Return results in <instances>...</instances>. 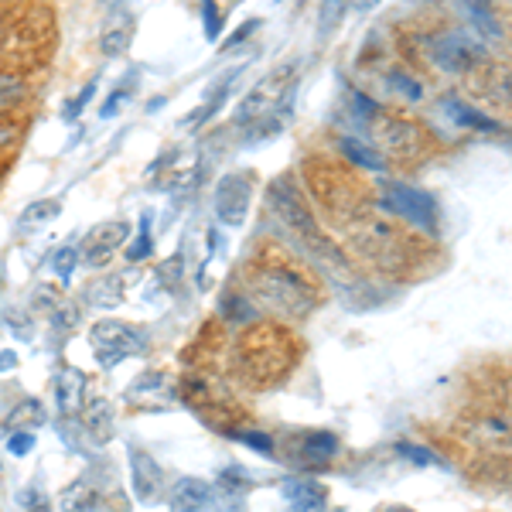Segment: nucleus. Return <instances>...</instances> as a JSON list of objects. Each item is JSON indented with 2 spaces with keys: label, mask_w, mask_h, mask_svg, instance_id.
Instances as JSON below:
<instances>
[{
  "label": "nucleus",
  "mask_w": 512,
  "mask_h": 512,
  "mask_svg": "<svg viewBox=\"0 0 512 512\" xmlns=\"http://www.w3.org/2000/svg\"><path fill=\"white\" fill-rule=\"evenodd\" d=\"M0 28H4V14H0Z\"/></svg>",
  "instance_id": "49530a36"
},
{
  "label": "nucleus",
  "mask_w": 512,
  "mask_h": 512,
  "mask_svg": "<svg viewBox=\"0 0 512 512\" xmlns=\"http://www.w3.org/2000/svg\"><path fill=\"white\" fill-rule=\"evenodd\" d=\"M127 454H130V482H134V495L140 502H154L164 489L161 465L140 448H130Z\"/></svg>",
  "instance_id": "4468645a"
},
{
  "label": "nucleus",
  "mask_w": 512,
  "mask_h": 512,
  "mask_svg": "<svg viewBox=\"0 0 512 512\" xmlns=\"http://www.w3.org/2000/svg\"><path fill=\"white\" fill-rule=\"evenodd\" d=\"M222 11H219V4L216 0H202V24H205V38L209 41H216L219 38V31H222Z\"/></svg>",
  "instance_id": "e433bc0d"
},
{
  "label": "nucleus",
  "mask_w": 512,
  "mask_h": 512,
  "mask_svg": "<svg viewBox=\"0 0 512 512\" xmlns=\"http://www.w3.org/2000/svg\"><path fill=\"white\" fill-rule=\"evenodd\" d=\"M376 209L383 212V216L403 219L407 226H414L417 233H424L427 239H437V229H441V212H437L434 198L414 185H403V181H383V185H379Z\"/></svg>",
  "instance_id": "0eeeda50"
},
{
  "label": "nucleus",
  "mask_w": 512,
  "mask_h": 512,
  "mask_svg": "<svg viewBox=\"0 0 512 512\" xmlns=\"http://www.w3.org/2000/svg\"><path fill=\"white\" fill-rule=\"evenodd\" d=\"M219 502L216 489L202 478H178L168 492V506L181 509V512H192V509H212Z\"/></svg>",
  "instance_id": "2eb2a0df"
},
{
  "label": "nucleus",
  "mask_w": 512,
  "mask_h": 512,
  "mask_svg": "<svg viewBox=\"0 0 512 512\" xmlns=\"http://www.w3.org/2000/svg\"><path fill=\"white\" fill-rule=\"evenodd\" d=\"M127 96H130V82H123L120 89H113V93H110V103L99 106V117L110 120L113 113H120V110H123V103H127Z\"/></svg>",
  "instance_id": "79ce46f5"
},
{
  "label": "nucleus",
  "mask_w": 512,
  "mask_h": 512,
  "mask_svg": "<svg viewBox=\"0 0 512 512\" xmlns=\"http://www.w3.org/2000/svg\"><path fill=\"white\" fill-rule=\"evenodd\" d=\"M62 212V202L59 198H45V202H35V205H28V209L21 212V222L18 226L21 229H31V226H45V222H52L55 216Z\"/></svg>",
  "instance_id": "c756f323"
},
{
  "label": "nucleus",
  "mask_w": 512,
  "mask_h": 512,
  "mask_svg": "<svg viewBox=\"0 0 512 512\" xmlns=\"http://www.w3.org/2000/svg\"><path fill=\"white\" fill-rule=\"evenodd\" d=\"M427 59H431L434 69L448 72V76H465V72H475L485 62V48L465 31H444V35H434L427 41Z\"/></svg>",
  "instance_id": "9d476101"
},
{
  "label": "nucleus",
  "mask_w": 512,
  "mask_h": 512,
  "mask_svg": "<svg viewBox=\"0 0 512 512\" xmlns=\"http://www.w3.org/2000/svg\"><path fill=\"white\" fill-rule=\"evenodd\" d=\"M18 366V355L14 352H0V373H7V369Z\"/></svg>",
  "instance_id": "a18cd8bd"
},
{
  "label": "nucleus",
  "mask_w": 512,
  "mask_h": 512,
  "mask_svg": "<svg viewBox=\"0 0 512 512\" xmlns=\"http://www.w3.org/2000/svg\"><path fill=\"white\" fill-rule=\"evenodd\" d=\"M181 400L195 410V417H202L212 431L229 434L243 420V407L236 403V396L229 393V386L219 376L209 373H188L181 383Z\"/></svg>",
  "instance_id": "39448f33"
},
{
  "label": "nucleus",
  "mask_w": 512,
  "mask_h": 512,
  "mask_svg": "<svg viewBox=\"0 0 512 512\" xmlns=\"http://www.w3.org/2000/svg\"><path fill=\"white\" fill-rule=\"evenodd\" d=\"M130 239V226L123 219H110V222H99V226L89 229V236L82 239V250H79V263L89 270H103L110 267V260L117 256Z\"/></svg>",
  "instance_id": "9b49d317"
},
{
  "label": "nucleus",
  "mask_w": 512,
  "mask_h": 512,
  "mask_svg": "<svg viewBox=\"0 0 512 512\" xmlns=\"http://www.w3.org/2000/svg\"><path fill=\"white\" fill-rule=\"evenodd\" d=\"M28 451H35V434L24 431V427H18V431L7 434V454H14V458H24Z\"/></svg>",
  "instance_id": "4c0bfd02"
},
{
  "label": "nucleus",
  "mask_w": 512,
  "mask_h": 512,
  "mask_svg": "<svg viewBox=\"0 0 512 512\" xmlns=\"http://www.w3.org/2000/svg\"><path fill=\"white\" fill-rule=\"evenodd\" d=\"M21 144V127L18 120H0V154L14 151Z\"/></svg>",
  "instance_id": "ea45409f"
},
{
  "label": "nucleus",
  "mask_w": 512,
  "mask_h": 512,
  "mask_svg": "<svg viewBox=\"0 0 512 512\" xmlns=\"http://www.w3.org/2000/svg\"><path fill=\"white\" fill-rule=\"evenodd\" d=\"M308 188L315 195V202L338 226L345 219H352L355 212L366 209V185L355 181L352 171L335 168V164H315V171L308 175Z\"/></svg>",
  "instance_id": "423d86ee"
},
{
  "label": "nucleus",
  "mask_w": 512,
  "mask_h": 512,
  "mask_svg": "<svg viewBox=\"0 0 512 512\" xmlns=\"http://www.w3.org/2000/svg\"><path fill=\"white\" fill-rule=\"evenodd\" d=\"M441 113L448 117L454 127H465V130H475V134H495L499 127V120L485 117L482 110H475L468 99H458V96H444L441 99Z\"/></svg>",
  "instance_id": "f3484780"
},
{
  "label": "nucleus",
  "mask_w": 512,
  "mask_h": 512,
  "mask_svg": "<svg viewBox=\"0 0 512 512\" xmlns=\"http://www.w3.org/2000/svg\"><path fill=\"white\" fill-rule=\"evenodd\" d=\"M154 250V239H151V212H144L140 216V229H137V243L127 250V260L130 263H137V260H147Z\"/></svg>",
  "instance_id": "7c9ffc66"
},
{
  "label": "nucleus",
  "mask_w": 512,
  "mask_h": 512,
  "mask_svg": "<svg viewBox=\"0 0 512 512\" xmlns=\"http://www.w3.org/2000/svg\"><path fill=\"white\" fill-rule=\"evenodd\" d=\"M239 72H243V69H229V76H222L219 82H212L209 93H205V106H202V110H192V113H188V117L181 120V127H195V123H198V127H205V123H209L212 117H216L219 106H222V99L229 96V89H233V82L239 79Z\"/></svg>",
  "instance_id": "412c9836"
},
{
  "label": "nucleus",
  "mask_w": 512,
  "mask_h": 512,
  "mask_svg": "<svg viewBox=\"0 0 512 512\" xmlns=\"http://www.w3.org/2000/svg\"><path fill=\"white\" fill-rule=\"evenodd\" d=\"M137 31V18L130 11H113V18L103 24V38H99V45H103V55H110V59H117L130 48V38H134Z\"/></svg>",
  "instance_id": "aec40b11"
},
{
  "label": "nucleus",
  "mask_w": 512,
  "mask_h": 512,
  "mask_svg": "<svg viewBox=\"0 0 512 512\" xmlns=\"http://www.w3.org/2000/svg\"><path fill=\"white\" fill-rule=\"evenodd\" d=\"M250 198H253V181L246 171H233L219 181L216 188V216L222 226L236 229L243 226L246 216H250Z\"/></svg>",
  "instance_id": "f8f14e48"
},
{
  "label": "nucleus",
  "mask_w": 512,
  "mask_h": 512,
  "mask_svg": "<svg viewBox=\"0 0 512 512\" xmlns=\"http://www.w3.org/2000/svg\"><path fill=\"white\" fill-rule=\"evenodd\" d=\"M246 297L277 321H304L321 304V287L301 260L277 246H263L243 263Z\"/></svg>",
  "instance_id": "f257e3e1"
},
{
  "label": "nucleus",
  "mask_w": 512,
  "mask_h": 512,
  "mask_svg": "<svg viewBox=\"0 0 512 512\" xmlns=\"http://www.w3.org/2000/svg\"><path fill=\"white\" fill-rule=\"evenodd\" d=\"M352 96V110H355V117H359L362 123H369L376 117V113H383V106L376 103L373 96H366V93H349Z\"/></svg>",
  "instance_id": "58836bf2"
},
{
  "label": "nucleus",
  "mask_w": 512,
  "mask_h": 512,
  "mask_svg": "<svg viewBox=\"0 0 512 512\" xmlns=\"http://www.w3.org/2000/svg\"><path fill=\"white\" fill-rule=\"evenodd\" d=\"M335 147H338V154H342L345 161L355 164V168H362V171L383 175V171L390 168V158H386L376 144H366V140H359V137H338Z\"/></svg>",
  "instance_id": "a211bd4d"
},
{
  "label": "nucleus",
  "mask_w": 512,
  "mask_h": 512,
  "mask_svg": "<svg viewBox=\"0 0 512 512\" xmlns=\"http://www.w3.org/2000/svg\"><path fill=\"white\" fill-rule=\"evenodd\" d=\"M99 4H110V0H99Z\"/></svg>",
  "instance_id": "de8ad7c7"
},
{
  "label": "nucleus",
  "mask_w": 512,
  "mask_h": 512,
  "mask_svg": "<svg viewBox=\"0 0 512 512\" xmlns=\"http://www.w3.org/2000/svg\"><path fill=\"white\" fill-rule=\"evenodd\" d=\"M82 414H86V424L89 431H93L99 441H106L110 437V427H113V410H110V400H103V396H89L82 400Z\"/></svg>",
  "instance_id": "393cba45"
},
{
  "label": "nucleus",
  "mask_w": 512,
  "mask_h": 512,
  "mask_svg": "<svg viewBox=\"0 0 512 512\" xmlns=\"http://www.w3.org/2000/svg\"><path fill=\"white\" fill-rule=\"evenodd\" d=\"M256 28H260V21H256V18H253V21H246V24H239V28L233 31V35L226 38V45H222V52H233V48H239L246 38H253V35H256Z\"/></svg>",
  "instance_id": "37998d69"
},
{
  "label": "nucleus",
  "mask_w": 512,
  "mask_h": 512,
  "mask_svg": "<svg viewBox=\"0 0 512 512\" xmlns=\"http://www.w3.org/2000/svg\"><path fill=\"white\" fill-rule=\"evenodd\" d=\"M297 96V65H280L270 76H263L250 93L243 96L236 110V130L243 134L246 144H260L284 130L291 120Z\"/></svg>",
  "instance_id": "20e7f679"
},
{
  "label": "nucleus",
  "mask_w": 512,
  "mask_h": 512,
  "mask_svg": "<svg viewBox=\"0 0 512 512\" xmlns=\"http://www.w3.org/2000/svg\"><path fill=\"white\" fill-rule=\"evenodd\" d=\"M280 495L287 499V506L301 512H318L328 506V489L315 482V478H284L280 482Z\"/></svg>",
  "instance_id": "dca6fc26"
},
{
  "label": "nucleus",
  "mask_w": 512,
  "mask_h": 512,
  "mask_svg": "<svg viewBox=\"0 0 512 512\" xmlns=\"http://www.w3.org/2000/svg\"><path fill=\"white\" fill-rule=\"evenodd\" d=\"M229 437H236L239 444H246V448H253L256 454H274V437H270L267 431H229Z\"/></svg>",
  "instance_id": "72a5a7b5"
},
{
  "label": "nucleus",
  "mask_w": 512,
  "mask_h": 512,
  "mask_svg": "<svg viewBox=\"0 0 512 512\" xmlns=\"http://www.w3.org/2000/svg\"><path fill=\"white\" fill-rule=\"evenodd\" d=\"M89 338H93V355L103 369H113L120 362L147 352V335L140 328L127 325V321H96L89 328Z\"/></svg>",
  "instance_id": "1a4fd4ad"
},
{
  "label": "nucleus",
  "mask_w": 512,
  "mask_h": 512,
  "mask_svg": "<svg viewBox=\"0 0 512 512\" xmlns=\"http://www.w3.org/2000/svg\"><path fill=\"white\" fill-rule=\"evenodd\" d=\"M137 393H144L147 400H168V396H175V390L168 386V379H164L161 369H151V373H144L127 390V396H137Z\"/></svg>",
  "instance_id": "cd10ccee"
},
{
  "label": "nucleus",
  "mask_w": 512,
  "mask_h": 512,
  "mask_svg": "<svg viewBox=\"0 0 512 512\" xmlns=\"http://www.w3.org/2000/svg\"><path fill=\"white\" fill-rule=\"evenodd\" d=\"M253 475L246 472L243 465H229V468H222L219 472V492L222 495H233V499H239V495H246L253 489Z\"/></svg>",
  "instance_id": "c85d7f7f"
},
{
  "label": "nucleus",
  "mask_w": 512,
  "mask_h": 512,
  "mask_svg": "<svg viewBox=\"0 0 512 512\" xmlns=\"http://www.w3.org/2000/svg\"><path fill=\"white\" fill-rule=\"evenodd\" d=\"M86 301L93 308H103V311H113L117 304L123 301V280L120 277H103L96 284L86 287Z\"/></svg>",
  "instance_id": "a878e982"
},
{
  "label": "nucleus",
  "mask_w": 512,
  "mask_h": 512,
  "mask_svg": "<svg viewBox=\"0 0 512 512\" xmlns=\"http://www.w3.org/2000/svg\"><path fill=\"white\" fill-rule=\"evenodd\" d=\"M219 315L229 325H253V321H260V308L243 291H229L219 304Z\"/></svg>",
  "instance_id": "5701e85b"
},
{
  "label": "nucleus",
  "mask_w": 512,
  "mask_h": 512,
  "mask_svg": "<svg viewBox=\"0 0 512 512\" xmlns=\"http://www.w3.org/2000/svg\"><path fill=\"white\" fill-rule=\"evenodd\" d=\"M345 243L349 250L366 260L369 267L383 270V274H410L414 263L420 260V243L410 233H403L400 226H393L390 219L376 216L373 209L355 212L352 219L342 222Z\"/></svg>",
  "instance_id": "7ed1b4c3"
},
{
  "label": "nucleus",
  "mask_w": 512,
  "mask_h": 512,
  "mask_svg": "<svg viewBox=\"0 0 512 512\" xmlns=\"http://www.w3.org/2000/svg\"><path fill=\"white\" fill-rule=\"evenodd\" d=\"M345 14V0H321V21H318V35H332V28L342 21Z\"/></svg>",
  "instance_id": "f704fd0d"
},
{
  "label": "nucleus",
  "mask_w": 512,
  "mask_h": 512,
  "mask_svg": "<svg viewBox=\"0 0 512 512\" xmlns=\"http://www.w3.org/2000/svg\"><path fill=\"white\" fill-rule=\"evenodd\" d=\"M338 458V437L332 431H315L297 444V461L304 468H328Z\"/></svg>",
  "instance_id": "6ab92c4d"
},
{
  "label": "nucleus",
  "mask_w": 512,
  "mask_h": 512,
  "mask_svg": "<svg viewBox=\"0 0 512 512\" xmlns=\"http://www.w3.org/2000/svg\"><path fill=\"white\" fill-rule=\"evenodd\" d=\"M93 96H96V79L89 82V86H82V93H79L76 99H72L69 106H65V110H62V117H65V120H76L79 113L86 110V103H89V99H93Z\"/></svg>",
  "instance_id": "a19ab883"
},
{
  "label": "nucleus",
  "mask_w": 512,
  "mask_h": 512,
  "mask_svg": "<svg viewBox=\"0 0 512 512\" xmlns=\"http://www.w3.org/2000/svg\"><path fill=\"white\" fill-rule=\"evenodd\" d=\"M301 359V342L280 321H263L246 332L233 349V373L253 390H274L291 376Z\"/></svg>",
  "instance_id": "f03ea898"
},
{
  "label": "nucleus",
  "mask_w": 512,
  "mask_h": 512,
  "mask_svg": "<svg viewBox=\"0 0 512 512\" xmlns=\"http://www.w3.org/2000/svg\"><path fill=\"white\" fill-rule=\"evenodd\" d=\"M35 502H38L41 509L48 506V499H45L41 492H21V506H35Z\"/></svg>",
  "instance_id": "c03bdc74"
},
{
  "label": "nucleus",
  "mask_w": 512,
  "mask_h": 512,
  "mask_svg": "<svg viewBox=\"0 0 512 512\" xmlns=\"http://www.w3.org/2000/svg\"><path fill=\"white\" fill-rule=\"evenodd\" d=\"M465 14H468L472 28L482 38H489V41H502V38H506V31H502L499 18H495L492 0H465Z\"/></svg>",
  "instance_id": "4be33fe9"
},
{
  "label": "nucleus",
  "mask_w": 512,
  "mask_h": 512,
  "mask_svg": "<svg viewBox=\"0 0 512 512\" xmlns=\"http://www.w3.org/2000/svg\"><path fill=\"white\" fill-rule=\"evenodd\" d=\"M76 267H79V250H76V246H62V250L55 253V260H52L55 277H59L62 284H69L72 274H76Z\"/></svg>",
  "instance_id": "473e14b6"
},
{
  "label": "nucleus",
  "mask_w": 512,
  "mask_h": 512,
  "mask_svg": "<svg viewBox=\"0 0 512 512\" xmlns=\"http://www.w3.org/2000/svg\"><path fill=\"white\" fill-rule=\"evenodd\" d=\"M35 103V89L28 76L14 65H0V120H18Z\"/></svg>",
  "instance_id": "ddd939ff"
},
{
  "label": "nucleus",
  "mask_w": 512,
  "mask_h": 512,
  "mask_svg": "<svg viewBox=\"0 0 512 512\" xmlns=\"http://www.w3.org/2000/svg\"><path fill=\"white\" fill-rule=\"evenodd\" d=\"M386 86H390V93L407 99V103H420V99H424V86H420V79L414 76V72H407V69H390V72H386Z\"/></svg>",
  "instance_id": "bb28decb"
},
{
  "label": "nucleus",
  "mask_w": 512,
  "mask_h": 512,
  "mask_svg": "<svg viewBox=\"0 0 512 512\" xmlns=\"http://www.w3.org/2000/svg\"><path fill=\"white\" fill-rule=\"evenodd\" d=\"M24 420H45V414H41V403L38 400H24L18 410H14L11 417H7V427H11V431H18V427H24ZM4 427V431H7Z\"/></svg>",
  "instance_id": "c9c22d12"
},
{
  "label": "nucleus",
  "mask_w": 512,
  "mask_h": 512,
  "mask_svg": "<svg viewBox=\"0 0 512 512\" xmlns=\"http://www.w3.org/2000/svg\"><path fill=\"white\" fill-rule=\"evenodd\" d=\"M396 454H403L407 461H414V465L427 468V465H444V458H437L431 448H424V444H410V441H400L396 444Z\"/></svg>",
  "instance_id": "2f4dec72"
},
{
  "label": "nucleus",
  "mask_w": 512,
  "mask_h": 512,
  "mask_svg": "<svg viewBox=\"0 0 512 512\" xmlns=\"http://www.w3.org/2000/svg\"><path fill=\"white\" fill-rule=\"evenodd\" d=\"M369 127H373V140L386 158L393 154V158H400V161H417L431 151V137H427V130L414 120L393 117V113L390 117L376 113V117L369 120Z\"/></svg>",
  "instance_id": "6e6552de"
},
{
  "label": "nucleus",
  "mask_w": 512,
  "mask_h": 512,
  "mask_svg": "<svg viewBox=\"0 0 512 512\" xmlns=\"http://www.w3.org/2000/svg\"><path fill=\"white\" fill-rule=\"evenodd\" d=\"M55 393H59L62 414H76L82 407V400H86V376H79L76 369H65L59 386H55Z\"/></svg>",
  "instance_id": "b1692460"
}]
</instances>
